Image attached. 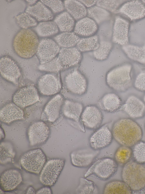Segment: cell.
I'll return each mask as SVG.
<instances>
[{
	"label": "cell",
	"mask_w": 145,
	"mask_h": 194,
	"mask_svg": "<svg viewBox=\"0 0 145 194\" xmlns=\"http://www.w3.org/2000/svg\"><path fill=\"white\" fill-rule=\"evenodd\" d=\"M112 132L117 142L129 147L139 142L143 136L142 130L138 123L129 118H121L116 121L113 125Z\"/></svg>",
	"instance_id": "cell-1"
},
{
	"label": "cell",
	"mask_w": 145,
	"mask_h": 194,
	"mask_svg": "<svg viewBox=\"0 0 145 194\" xmlns=\"http://www.w3.org/2000/svg\"><path fill=\"white\" fill-rule=\"evenodd\" d=\"M135 77L132 64L129 62L116 66L107 73L106 81L111 88L117 92H125L133 86Z\"/></svg>",
	"instance_id": "cell-2"
},
{
	"label": "cell",
	"mask_w": 145,
	"mask_h": 194,
	"mask_svg": "<svg viewBox=\"0 0 145 194\" xmlns=\"http://www.w3.org/2000/svg\"><path fill=\"white\" fill-rule=\"evenodd\" d=\"M39 41L37 34L31 29H22L16 35L13 42L14 49L22 58L27 59L36 54Z\"/></svg>",
	"instance_id": "cell-3"
},
{
	"label": "cell",
	"mask_w": 145,
	"mask_h": 194,
	"mask_svg": "<svg viewBox=\"0 0 145 194\" xmlns=\"http://www.w3.org/2000/svg\"><path fill=\"white\" fill-rule=\"evenodd\" d=\"M121 176L132 191H138L145 187V166L142 164L129 161L123 168Z\"/></svg>",
	"instance_id": "cell-4"
},
{
	"label": "cell",
	"mask_w": 145,
	"mask_h": 194,
	"mask_svg": "<svg viewBox=\"0 0 145 194\" xmlns=\"http://www.w3.org/2000/svg\"><path fill=\"white\" fill-rule=\"evenodd\" d=\"M117 168V164L115 160L108 157L101 158L92 163L84 176L86 178L92 177L106 181L116 174Z\"/></svg>",
	"instance_id": "cell-5"
},
{
	"label": "cell",
	"mask_w": 145,
	"mask_h": 194,
	"mask_svg": "<svg viewBox=\"0 0 145 194\" xmlns=\"http://www.w3.org/2000/svg\"><path fill=\"white\" fill-rule=\"evenodd\" d=\"M20 162L21 166L26 171L38 175L46 162V158L41 149L36 148L24 153L20 157Z\"/></svg>",
	"instance_id": "cell-6"
},
{
	"label": "cell",
	"mask_w": 145,
	"mask_h": 194,
	"mask_svg": "<svg viewBox=\"0 0 145 194\" xmlns=\"http://www.w3.org/2000/svg\"><path fill=\"white\" fill-rule=\"evenodd\" d=\"M65 160L55 158L46 161L39 176V180L43 185L51 187L56 182L65 165Z\"/></svg>",
	"instance_id": "cell-7"
},
{
	"label": "cell",
	"mask_w": 145,
	"mask_h": 194,
	"mask_svg": "<svg viewBox=\"0 0 145 194\" xmlns=\"http://www.w3.org/2000/svg\"><path fill=\"white\" fill-rule=\"evenodd\" d=\"M39 100L38 90L32 85L20 88L14 93L12 97L13 102L22 108L32 105Z\"/></svg>",
	"instance_id": "cell-8"
},
{
	"label": "cell",
	"mask_w": 145,
	"mask_h": 194,
	"mask_svg": "<svg viewBox=\"0 0 145 194\" xmlns=\"http://www.w3.org/2000/svg\"><path fill=\"white\" fill-rule=\"evenodd\" d=\"M50 129L44 121H35L31 124L27 130L28 139L30 146L39 145L44 143L50 135Z\"/></svg>",
	"instance_id": "cell-9"
},
{
	"label": "cell",
	"mask_w": 145,
	"mask_h": 194,
	"mask_svg": "<svg viewBox=\"0 0 145 194\" xmlns=\"http://www.w3.org/2000/svg\"><path fill=\"white\" fill-rule=\"evenodd\" d=\"M117 13L125 16L130 22L138 21L145 18V4L141 0L126 1Z\"/></svg>",
	"instance_id": "cell-10"
},
{
	"label": "cell",
	"mask_w": 145,
	"mask_h": 194,
	"mask_svg": "<svg viewBox=\"0 0 145 194\" xmlns=\"http://www.w3.org/2000/svg\"><path fill=\"white\" fill-rule=\"evenodd\" d=\"M65 84L67 90L74 95H82L87 89V82L84 76L78 70L75 69L66 76Z\"/></svg>",
	"instance_id": "cell-11"
},
{
	"label": "cell",
	"mask_w": 145,
	"mask_h": 194,
	"mask_svg": "<svg viewBox=\"0 0 145 194\" xmlns=\"http://www.w3.org/2000/svg\"><path fill=\"white\" fill-rule=\"evenodd\" d=\"M60 47L52 39L44 38L39 41L36 54L40 64L47 63L57 57Z\"/></svg>",
	"instance_id": "cell-12"
},
{
	"label": "cell",
	"mask_w": 145,
	"mask_h": 194,
	"mask_svg": "<svg viewBox=\"0 0 145 194\" xmlns=\"http://www.w3.org/2000/svg\"><path fill=\"white\" fill-rule=\"evenodd\" d=\"M39 92L42 95L50 96L59 92L61 88V84L59 76L54 73H49L42 76L37 82Z\"/></svg>",
	"instance_id": "cell-13"
},
{
	"label": "cell",
	"mask_w": 145,
	"mask_h": 194,
	"mask_svg": "<svg viewBox=\"0 0 145 194\" xmlns=\"http://www.w3.org/2000/svg\"><path fill=\"white\" fill-rule=\"evenodd\" d=\"M130 21L120 16L115 18L113 27L112 40L121 46L129 44Z\"/></svg>",
	"instance_id": "cell-14"
},
{
	"label": "cell",
	"mask_w": 145,
	"mask_h": 194,
	"mask_svg": "<svg viewBox=\"0 0 145 194\" xmlns=\"http://www.w3.org/2000/svg\"><path fill=\"white\" fill-rule=\"evenodd\" d=\"M0 72L1 76L5 80L15 85L18 84L21 72L17 64L11 58L7 56L1 58Z\"/></svg>",
	"instance_id": "cell-15"
},
{
	"label": "cell",
	"mask_w": 145,
	"mask_h": 194,
	"mask_svg": "<svg viewBox=\"0 0 145 194\" xmlns=\"http://www.w3.org/2000/svg\"><path fill=\"white\" fill-rule=\"evenodd\" d=\"M99 152V150H95L91 147L74 150L70 154L71 164L78 168L87 167L92 163Z\"/></svg>",
	"instance_id": "cell-16"
},
{
	"label": "cell",
	"mask_w": 145,
	"mask_h": 194,
	"mask_svg": "<svg viewBox=\"0 0 145 194\" xmlns=\"http://www.w3.org/2000/svg\"><path fill=\"white\" fill-rule=\"evenodd\" d=\"M113 138L112 133L105 125L100 127L91 135L89 140L90 147L96 150H100L108 146Z\"/></svg>",
	"instance_id": "cell-17"
},
{
	"label": "cell",
	"mask_w": 145,
	"mask_h": 194,
	"mask_svg": "<svg viewBox=\"0 0 145 194\" xmlns=\"http://www.w3.org/2000/svg\"><path fill=\"white\" fill-rule=\"evenodd\" d=\"M103 118V115L99 108L95 106L90 105L84 108L80 120L84 127L93 130L99 127Z\"/></svg>",
	"instance_id": "cell-18"
},
{
	"label": "cell",
	"mask_w": 145,
	"mask_h": 194,
	"mask_svg": "<svg viewBox=\"0 0 145 194\" xmlns=\"http://www.w3.org/2000/svg\"><path fill=\"white\" fill-rule=\"evenodd\" d=\"M0 188L4 192L15 190L21 183L22 175L18 170L11 168L4 171L0 176Z\"/></svg>",
	"instance_id": "cell-19"
},
{
	"label": "cell",
	"mask_w": 145,
	"mask_h": 194,
	"mask_svg": "<svg viewBox=\"0 0 145 194\" xmlns=\"http://www.w3.org/2000/svg\"><path fill=\"white\" fill-rule=\"evenodd\" d=\"M121 108L132 118H140L145 114V102L135 95L129 96Z\"/></svg>",
	"instance_id": "cell-20"
},
{
	"label": "cell",
	"mask_w": 145,
	"mask_h": 194,
	"mask_svg": "<svg viewBox=\"0 0 145 194\" xmlns=\"http://www.w3.org/2000/svg\"><path fill=\"white\" fill-rule=\"evenodd\" d=\"M64 101L63 96L57 94L46 104L41 118L50 122H54L59 117Z\"/></svg>",
	"instance_id": "cell-21"
},
{
	"label": "cell",
	"mask_w": 145,
	"mask_h": 194,
	"mask_svg": "<svg viewBox=\"0 0 145 194\" xmlns=\"http://www.w3.org/2000/svg\"><path fill=\"white\" fill-rule=\"evenodd\" d=\"M22 109L13 102L6 104L0 110L1 121L5 123L9 124L23 119L24 118V113Z\"/></svg>",
	"instance_id": "cell-22"
},
{
	"label": "cell",
	"mask_w": 145,
	"mask_h": 194,
	"mask_svg": "<svg viewBox=\"0 0 145 194\" xmlns=\"http://www.w3.org/2000/svg\"><path fill=\"white\" fill-rule=\"evenodd\" d=\"M57 57L63 67H71L79 63L81 55L77 48H61Z\"/></svg>",
	"instance_id": "cell-23"
},
{
	"label": "cell",
	"mask_w": 145,
	"mask_h": 194,
	"mask_svg": "<svg viewBox=\"0 0 145 194\" xmlns=\"http://www.w3.org/2000/svg\"><path fill=\"white\" fill-rule=\"evenodd\" d=\"M84 109L82 104L78 102L65 100H64L61 110L63 115L67 119L78 122Z\"/></svg>",
	"instance_id": "cell-24"
},
{
	"label": "cell",
	"mask_w": 145,
	"mask_h": 194,
	"mask_svg": "<svg viewBox=\"0 0 145 194\" xmlns=\"http://www.w3.org/2000/svg\"><path fill=\"white\" fill-rule=\"evenodd\" d=\"M121 49L130 60L145 65V43L142 45L128 44L121 46Z\"/></svg>",
	"instance_id": "cell-25"
},
{
	"label": "cell",
	"mask_w": 145,
	"mask_h": 194,
	"mask_svg": "<svg viewBox=\"0 0 145 194\" xmlns=\"http://www.w3.org/2000/svg\"><path fill=\"white\" fill-rule=\"evenodd\" d=\"M28 13L38 21L51 20L53 15L51 11L41 1L28 6L25 10Z\"/></svg>",
	"instance_id": "cell-26"
},
{
	"label": "cell",
	"mask_w": 145,
	"mask_h": 194,
	"mask_svg": "<svg viewBox=\"0 0 145 194\" xmlns=\"http://www.w3.org/2000/svg\"><path fill=\"white\" fill-rule=\"evenodd\" d=\"M97 29V24L93 20L89 17H85L77 22L74 31L77 35L88 36L93 34Z\"/></svg>",
	"instance_id": "cell-27"
},
{
	"label": "cell",
	"mask_w": 145,
	"mask_h": 194,
	"mask_svg": "<svg viewBox=\"0 0 145 194\" xmlns=\"http://www.w3.org/2000/svg\"><path fill=\"white\" fill-rule=\"evenodd\" d=\"M101 102L104 110L109 112H113L120 109L122 106L120 98L113 92L107 93L102 97Z\"/></svg>",
	"instance_id": "cell-28"
},
{
	"label": "cell",
	"mask_w": 145,
	"mask_h": 194,
	"mask_svg": "<svg viewBox=\"0 0 145 194\" xmlns=\"http://www.w3.org/2000/svg\"><path fill=\"white\" fill-rule=\"evenodd\" d=\"M64 4L67 12L76 20L83 18L87 14L85 6L79 1L65 0Z\"/></svg>",
	"instance_id": "cell-29"
},
{
	"label": "cell",
	"mask_w": 145,
	"mask_h": 194,
	"mask_svg": "<svg viewBox=\"0 0 145 194\" xmlns=\"http://www.w3.org/2000/svg\"><path fill=\"white\" fill-rule=\"evenodd\" d=\"M105 194H131L132 190L123 181L114 180L107 183L105 186Z\"/></svg>",
	"instance_id": "cell-30"
},
{
	"label": "cell",
	"mask_w": 145,
	"mask_h": 194,
	"mask_svg": "<svg viewBox=\"0 0 145 194\" xmlns=\"http://www.w3.org/2000/svg\"><path fill=\"white\" fill-rule=\"evenodd\" d=\"M54 39L59 47L69 48L76 45L80 38L74 32H65L57 35Z\"/></svg>",
	"instance_id": "cell-31"
},
{
	"label": "cell",
	"mask_w": 145,
	"mask_h": 194,
	"mask_svg": "<svg viewBox=\"0 0 145 194\" xmlns=\"http://www.w3.org/2000/svg\"><path fill=\"white\" fill-rule=\"evenodd\" d=\"M0 147L1 165L13 163L16 152L12 144L8 141H2L1 143Z\"/></svg>",
	"instance_id": "cell-32"
},
{
	"label": "cell",
	"mask_w": 145,
	"mask_h": 194,
	"mask_svg": "<svg viewBox=\"0 0 145 194\" xmlns=\"http://www.w3.org/2000/svg\"><path fill=\"white\" fill-rule=\"evenodd\" d=\"M54 22L59 30L63 32H70L74 26V20L73 17L67 12H63L57 15Z\"/></svg>",
	"instance_id": "cell-33"
},
{
	"label": "cell",
	"mask_w": 145,
	"mask_h": 194,
	"mask_svg": "<svg viewBox=\"0 0 145 194\" xmlns=\"http://www.w3.org/2000/svg\"><path fill=\"white\" fill-rule=\"evenodd\" d=\"M37 34L41 37H46L55 35L59 28L54 21L51 20L41 22L35 28Z\"/></svg>",
	"instance_id": "cell-34"
},
{
	"label": "cell",
	"mask_w": 145,
	"mask_h": 194,
	"mask_svg": "<svg viewBox=\"0 0 145 194\" xmlns=\"http://www.w3.org/2000/svg\"><path fill=\"white\" fill-rule=\"evenodd\" d=\"M88 16L98 24L109 19L110 14L106 10L97 6H93L87 9Z\"/></svg>",
	"instance_id": "cell-35"
},
{
	"label": "cell",
	"mask_w": 145,
	"mask_h": 194,
	"mask_svg": "<svg viewBox=\"0 0 145 194\" xmlns=\"http://www.w3.org/2000/svg\"><path fill=\"white\" fill-rule=\"evenodd\" d=\"M99 45L98 38L96 35L80 39L76 44L77 48L81 52L94 50L98 48Z\"/></svg>",
	"instance_id": "cell-36"
},
{
	"label": "cell",
	"mask_w": 145,
	"mask_h": 194,
	"mask_svg": "<svg viewBox=\"0 0 145 194\" xmlns=\"http://www.w3.org/2000/svg\"><path fill=\"white\" fill-rule=\"evenodd\" d=\"M112 48V43L108 41H102L98 48L93 53L94 57L99 61H102L108 57Z\"/></svg>",
	"instance_id": "cell-37"
},
{
	"label": "cell",
	"mask_w": 145,
	"mask_h": 194,
	"mask_svg": "<svg viewBox=\"0 0 145 194\" xmlns=\"http://www.w3.org/2000/svg\"><path fill=\"white\" fill-rule=\"evenodd\" d=\"M16 22L18 26L23 29H29L36 26L37 20L28 13H21L16 17Z\"/></svg>",
	"instance_id": "cell-38"
},
{
	"label": "cell",
	"mask_w": 145,
	"mask_h": 194,
	"mask_svg": "<svg viewBox=\"0 0 145 194\" xmlns=\"http://www.w3.org/2000/svg\"><path fill=\"white\" fill-rule=\"evenodd\" d=\"M132 154V150L129 147L121 145L115 152V160L120 164H126L129 161Z\"/></svg>",
	"instance_id": "cell-39"
},
{
	"label": "cell",
	"mask_w": 145,
	"mask_h": 194,
	"mask_svg": "<svg viewBox=\"0 0 145 194\" xmlns=\"http://www.w3.org/2000/svg\"><path fill=\"white\" fill-rule=\"evenodd\" d=\"M63 68L57 56L47 63L40 64L38 66L39 70L51 73L58 72Z\"/></svg>",
	"instance_id": "cell-40"
},
{
	"label": "cell",
	"mask_w": 145,
	"mask_h": 194,
	"mask_svg": "<svg viewBox=\"0 0 145 194\" xmlns=\"http://www.w3.org/2000/svg\"><path fill=\"white\" fill-rule=\"evenodd\" d=\"M95 188V184L92 181L88 180L85 178H81L76 191L78 194H92L94 192Z\"/></svg>",
	"instance_id": "cell-41"
},
{
	"label": "cell",
	"mask_w": 145,
	"mask_h": 194,
	"mask_svg": "<svg viewBox=\"0 0 145 194\" xmlns=\"http://www.w3.org/2000/svg\"><path fill=\"white\" fill-rule=\"evenodd\" d=\"M124 0H98L97 6L112 13H117L121 6L125 1Z\"/></svg>",
	"instance_id": "cell-42"
},
{
	"label": "cell",
	"mask_w": 145,
	"mask_h": 194,
	"mask_svg": "<svg viewBox=\"0 0 145 194\" xmlns=\"http://www.w3.org/2000/svg\"><path fill=\"white\" fill-rule=\"evenodd\" d=\"M132 153L136 161L141 164L145 163V142L140 141L135 144Z\"/></svg>",
	"instance_id": "cell-43"
},
{
	"label": "cell",
	"mask_w": 145,
	"mask_h": 194,
	"mask_svg": "<svg viewBox=\"0 0 145 194\" xmlns=\"http://www.w3.org/2000/svg\"><path fill=\"white\" fill-rule=\"evenodd\" d=\"M133 86L138 90L145 92V68L142 69L135 77Z\"/></svg>",
	"instance_id": "cell-44"
},
{
	"label": "cell",
	"mask_w": 145,
	"mask_h": 194,
	"mask_svg": "<svg viewBox=\"0 0 145 194\" xmlns=\"http://www.w3.org/2000/svg\"><path fill=\"white\" fill-rule=\"evenodd\" d=\"M40 1L49 8L54 13H57L63 11L64 4L61 0H41Z\"/></svg>",
	"instance_id": "cell-45"
},
{
	"label": "cell",
	"mask_w": 145,
	"mask_h": 194,
	"mask_svg": "<svg viewBox=\"0 0 145 194\" xmlns=\"http://www.w3.org/2000/svg\"><path fill=\"white\" fill-rule=\"evenodd\" d=\"M52 192L50 187L48 186L43 187L38 190L36 193L37 194H52Z\"/></svg>",
	"instance_id": "cell-46"
},
{
	"label": "cell",
	"mask_w": 145,
	"mask_h": 194,
	"mask_svg": "<svg viewBox=\"0 0 145 194\" xmlns=\"http://www.w3.org/2000/svg\"><path fill=\"white\" fill-rule=\"evenodd\" d=\"M84 6L87 7H91L96 3V0H79V1Z\"/></svg>",
	"instance_id": "cell-47"
},
{
	"label": "cell",
	"mask_w": 145,
	"mask_h": 194,
	"mask_svg": "<svg viewBox=\"0 0 145 194\" xmlns=\"http://www.w3.org/2000/svg\"><path fill=\"white\" fill-rule=\"evenodd\" d=\"M36 191L35 189L32 186H29L26 191L25 194H34L36 193Z\"/></svg>",
	"instance_id": "cell-48"
},
{
	"label": "cell",
	"mask_w": 145,
	"mask_h": 194,
	"mask_svg": "<svg viewBox=\"0 0 145 194\" xmlns=\"http://www.w3.org/2000/svg\"><path fill=\"white\" fill-rule=\"evenodd\" d=\"M5 137V134L4 131L2 128L0 127V141L3 140Z\"/></svg>",
	"instance_id": "cell-49"
},
{
	"label": "cell",
	"mask_w": 145,
	"mask_h": 194,
	"mask_svg": "<svg viewBox=\"0 0 145 194\" xmlns=\"http://www.w3.org/2000/svg\"><path fill=\"white\" fill-rule=\"evenodd\" d=\"M27 2L30 6L33 5L37 3V0H26Z\"/></svg>",
	"instance_id": "cell-50"
},
{
	"label": "cell",
	"mask_w": 145,
	"mask_h": 194,
	"mask_svg": "<svg viewBox=\"0 0 145 194\" xmlns=\"http://www.w3.org/2000/svg\"><path fill=\"white\" fill-rule=\"evenodd\" d=\"M143 99L144 101L145 102V94L144 96Z\"/></svg>",
	"instance_id": "cell-51"
},
{
	"label": "cell",
	"mask_w": 145,
	"mask_h": 194,
	"mask_svg": "<svg viewBox=\"0 0 145 194\" xmlns=\"http://www.w3.org/2000/svg\"><path fill=\"white\" fill-rule=\"evenodd\" d=\"M141 1L145 4V0H141Z\"/></svg>",
	"instance_id": "cell-52"
}]
</instances>
